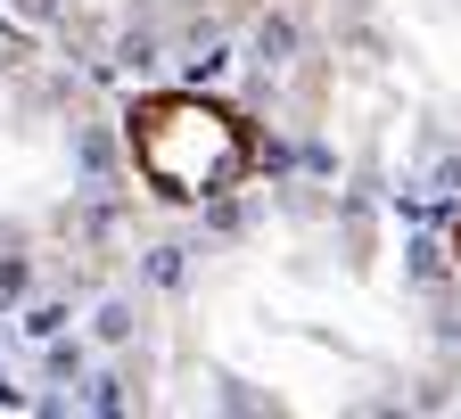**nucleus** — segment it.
Masks as SVG:
<instances>
[{"instance_id":"obj_1","label":"nucleus","mask_w":461,"mask_h":419,"mask_svg":"<svg viewBox=\"0 0 461 419\" xmlns=\"http://www.w3.org/2000/svg\"><path fill=\"white\" fill-rule=\"evenodd\" d=\"M67 411H445L461 255L437 214L272 165L198 214H149L9 362L0 403Z\"/></svg>"},{"instance_id":"obj_2","label":"nucleus","mask_w":461,"mask_h":419,"mask_svg":"<svg viewBox=\"0 0 461 419\" xmlns=\"http://www.w3.org/2000/svg\"><path fill=\"white\" fill-rule=\"evenodd\" d=\"M214 83L256 107L272 165L461 214V0H272Z\"/></svg>"},{"instance_id":"obj_3","label":"nucleus","mask_w":461,"mask_h":419,"mask_svg":"<svg viewBox=\"0 0 461 419\" xmlns=\"http://www.w3.org/2000/svg\"><path fill=\"white\" fill-rule=\"evenodd\" d=\"M124 91L0 17V362L149 222Z\"/></svg>"},{"instance_id":"obj_4","label":"nucleus","mask_w":461,"mask_h":419,"mask_svg":"<svg viewBox=\"0 0 461 419\" xmlns=\"http://www.w3.org/2000/svg\"><path fill=\"white\" fill-rule=\"evenodd\" d=\"M272 0H0V17L75 58L107 91L222 75Z\"/></svg>"},{"instance_id":"obj_5","label":"nucleus","mask_w":461,"mask_h":419,"mask_svg":"<svg viewBox=\"0 0 461 419\" xmlns=\"http://www.w3.org/2000/svg\"><path fill=\"white\" fill-rule=\"evenodd\" d=\"M124 148L157 214H198L272 173V140L230 83H140L124 91Z\"/></svg>"},{"instance_id":"obj_6","label":"nucleus","mask_w":461,"mask_h":419,"mask_svg":"<svg viewBox=\"0 0 461 419\" xmlns=\"http://www.w3.org/2000/svg\"><path fill=\"white\" fill-rule=\"evenodd\" d=\"M445 238H453V255H461V214H445Z\"/></svg>"}]
</instances>
